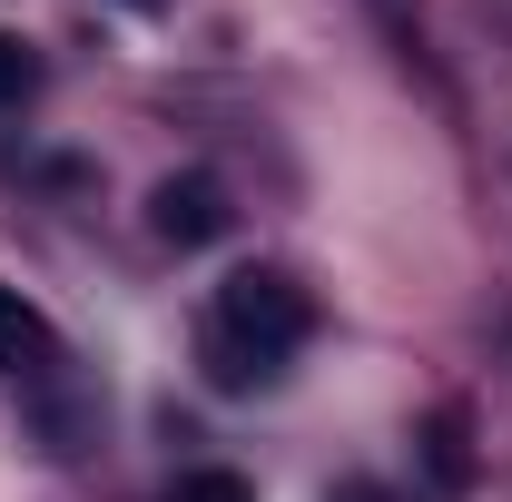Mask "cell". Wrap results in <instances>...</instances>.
I'll return each instance as SVG.
<instances>
[{
	"instance_id": "7a4b0ae2",
	"label": "cell",
	"mask_w": 512,
	"mask_h": 502,
	"mask_svg": "<svg viewBox=\"0 0 512 502\" xmlns=\"http://www.w3.org/2000/svg\"><path fill=\"white\" fill-rule=\"evenodd\" d=\"M227 188L207 178V168H178V178H158L148 188V237L158 247H207V237H227Z\"/></svg>"
},
{
	"instance_id": "277c9868",
	"label": "cell",
	"mask_w": 512,
	"mask_h": 502,
	"mask_svg": "<svg viewBox=\"0 0 512 502\" xmlns=\"http://www.w3.org/2000/svg\"><path fill=\"white\" fill-rule=\"evenodd\" d=\"M424 473H434L444 493L473 483V414H463V404H444V414L424 424Z\"/></svg>"
},
{
	"instance_id": "6da1fadb",
	"label": "cell",
	"mask_w": 512,
	"mask_h": 502,
	"mask_svg": "<svg viewBox=\"0 0 512 502\" xmlns=\"http://www.w3.org/2000/svg\"><path fill=\"white\" fill-rule=\"evenodd\" d=\"M207 335H227L237 355H256L266 375H276V355H296L306 335H316V306H306V286L286 276V266H237L227 286H217V325Z\"/></svg>"
},
{
	"instance_id": "8992f818",
	"label": "cell",
	"mask_w": 512,
	"mask_h": 502,
	"mask_svg": "<svg viewBox=\"0 0 512 502\" xmlns=\"http://www.w3.org/2000/svg\"><path fill=\"white\" fill-rule=\"evenodd\" d=\"M30 89H40V60H30V40H20V30H0V109H20Z\"/></svg>"
},
{
	"instance_id": "3957f363",
	"label": "cell",
	"mask_w": 512,
	"mask_h": 502,
	"mask_svg": "<svg viewBox=\"0 0 512 502\" xmlns=\"http://www.w3.org/2000/svg\"><path fill=\"white\" fill-rule=\"evenodd\" d=\"M0 375L10 384H50L60 375V335H50V315L30 306L20 286H0Z\"/></svg>"
},
{
	"instance_id": "52a82bcc",
	"label": "cell",
	"mask_w": 512,
	"mask_h": 502,
	"mask_svg": "<svg viewBox=\"0 0 512 502\" xmlns=\"http://www.w3.org/2000/svg\"><path fill=\"white\" fill-rule=\"evenodd\" d=\"M119 10H158V0H119Z\"/></svg>"
},
{
	"instance_id": "5b68a950",
	"label": "cell",
	"mask_w": 512,
	"mask_h": 502,
	"mask_svg": "<svg viewBox=\"0 0 512 502\" xmlns=\"http://www.w3.org/2000/svg\"><path fill=\"white\" fill-rule=\"evenodd\" d=\"M168 502H256V483H247V473H227V463H197V473L168 483Z\"/></svg>"
}]
</instances>
